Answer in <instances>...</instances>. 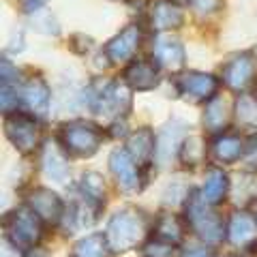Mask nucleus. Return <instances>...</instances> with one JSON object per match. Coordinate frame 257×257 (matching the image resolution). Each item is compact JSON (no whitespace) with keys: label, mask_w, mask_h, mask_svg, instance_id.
Wrapping results in <instances>:
<instances>
[{"label":"nucleus","mask_w":257,"mask_h":257,"mask_svg":"<svg viewBox=\"0 0 257 257\" xmlns=\"http://www.w3.org/2000/svg\"><path fill=\"white\" fill-rule=\"evenodd\" d=\"M86 105L92 114L105 116L109 120H124L131 114L133 94L122 77L116 79H96L84 92Z\"/></svg>","instance_id":"obj_1"},{"label":"nucleus","mask_w":257,"mask_h":257,"mask_svg":"<svg viewBox=\"0 0 257 257\" xmlns=\"http://www.w3.org/2000/svg\"><path fill=\"white\" fill-rule=\"evenodd\" d=\"M105 238L111 253H124V251H133V248L144 246L148 238L146 214L135 206L120 208L118 212L111 214L105 229Z\"/></svg>","instance_id":"obj_2"},{"label":"nucleus","mask_w":257,"mask_h":257,"mask_svg":"<svg viewBox=\"0 0 257 257\" xmlns=\"http://www.w3.org/2000/svg\"><path fill=\"white\" fill-rule=\"evenodd\" d=\"M105 140L103 128L90 120H69L58 126V144L64 152L77 159H88L99 152Z\"/></svg>","instance_id":"obj_3"},{"label":"nucleus","mask_w":257,"mask_h":257,"mask_svg":"<svg viewBox=\"0 0 257 257\" xmlns=\"http://www.w3.org/2000/svg\"><path fill=\"white\" fill-rule=\"evenodd\" d=\"M184 216H187L189 227L193 229L199 240L206 244H219L227 236V227L223 225V219L212 210V206L202 197V193H191L184 202Z\"/></svg>","instance_id":"obj_4"},{"label":"nucleus","mask_w":257,"mask_h":257,"mask_svg":"<svg viewBox=\"0 0 257 257\" xmlns=\"http://www.w3.org/2000/svg\"><path fill=\"white\" fill-rule=\"evenodd\" d=\"M43 234V221L30 210V206L15 208L5 219V240L18 251H28L37 246Z\"/></svg>","instance_id":"obj_5"},{"label":"nucleus","mask_w":257,"mask_h":257,"mask_svg":"<svg viewBox=\"0 0 257 257\" xmlns=\"http://www.w3.org/2000/svg\"><path fill=\"white\" fill-rule=\"evenodd\" d=\"M39 118L26 114V111H15L9 114L5 120V135L15 150L22 155H30L41 146V126L37 122Z\"/></svg>","instance_id":"obj_6"},{"label":"nucleus","mask_w":257,"mask_h":257,"mask_svg":"<svg viewBox=\"0 0 257 257\" xmlns=\"http://www.w3.org/2000/svg\"><path fill=\"white\" fill-rule=\"evenodd\" d=\"M174 84L178 88V92L193 103L210 101L216 94L219 88V79L204 71H182L174 77Z\"/></svg>","instance_id":"obj_7"},{"label":"nucleus","mask_w":257,"mask_h":257,"mask_svg":"<svg viewBox=\"0 0 257 257\" xmlns=\"http://www.w3.org/2000/svg\"><path fill=\"white\" fill-rule=\"evenodd\" d=\"M109 172L114 174L116 182L124 191H142L146 187V180L142 178V167L131 159L124 148H116L109 155Z\"/></svg>","instance_id":"obj_8"},{"label":"nucleus","mask_w":257,"mask_h":257,"mask_svg":"<svg viewBox=\"0 0 257 257\" xmlns=\"http://www.w3.org/2000/svg\"><path fill=\"white\" fill-rule=\"evenodd\" d=\"M50 88L41 77H28L20 86V105L26 114L35 118H45L50 111Z\"/></svg>","instance_id":"obj_9"},{"label":"nucleus","mask_w":257,"mask_h":257,"mask_svg":"<svg viewBox=\"0 0 257 257\" xmlns=\"http://www.w3.org/2000/svg\"><path fill=\"white\" fill-rule=\"evenodd\" d=\"M26 202H28L26 206H30V210L43 221V225H58V223H62V219H64V204L54 191L45 189V187H37V189H32L28 193Z\"/></svg>","instance_id":"obj_10"},{"label":"nucleus","mask_w":257,"mask_h":257,"mask_svg":"<svg viewBox=\"0 0 257 257\" xmlns=\"http://www.w3.org/2000/svg\"><path fill=\"white\" fill-rule=\"evenodd\" d=\"M187 140V124L178 118H170L161 126L159 138H157V161L159 163H172L174 159H178V152L182 142Z\"/></svg>","instance_id":"obj_11"},{"label":"nucleus","mask_w":257,"mask_h":257,"mask_svg":"<svg viewBox=\"0 0 257 257\" xmlns=\"http://www.w3.org/2000/svg\"><path fill=\"white\" fill-rule=\"evenodd\" d=\"M223 84L234 92H244L248 84L255 77V67H253V58L248 54H234L231 58L223 64L221 71Z\"/></svg>","instance_id":"obj_12"},{"label":"nucleus","mask_w":257,"mask_h":257,"mask_svg":"<svg viewBox=\"0 0 257 257\" xmlns=\"http://www.w3.org/2000/svg\"><path fill=\"white\" fill-rule=\"evenodd\" d=\"M142 41V28L138 24H126V26L114 35L105 43V54L111 62H126L131 56L138 52Z\"/></svg>","instance_id":"obj_13"},{"label":"nucleus","mask_w":257,"mask_h":257,"mask_svg":"<svg viewBox=\"0 0 257 257\" xmlns=\"http://www.w3.org/2000/svg\"><path fill=\"white\" fill-rule=\"evenodd\" d=\"M122 79L128 84L131 90H155L161 84V73H159V64L150 60H133L128 62V67L122 71Z\"/></svg>","instance_id":"obj_14"},{"label":"nucleus","mask_w":257,"mask_h":257,"mask_svg":"<svg viewBox=\"0 0 257 257\" xmlns=\"http://www.w3.org/2000/svg\"><path fill=\"white\" fill-rule=\"evenodd\" d=\"M41 170L52 182L67 184L71 178V167L64 157V148L58 142H45L41 152Z\"/></svg>","instance_id":"obj_15"},{"label":"nucleus","mask_w":257,"mask_h":257,"mask_svg":"<svg viewBox=\"0 0 257 257\" xmlns=\"http://www.w3.org/2000/svg\"><path fill=\"white\" fill-rule=\"evenodd\" d=\"M124 150L131 155V159L138 163L142 170L150 165L152 157L157 155V138L150 126H140L135 128L131 135H126V146Z\"/></svg>","instance_id":"obj_16"},{"label":"nucleus","mask_w":257,"mask_h":257,"mask_svg":"<svg viewBox=\"0 0 257 257\" xmlns=\"http://www.w3.org/2000/svg\"><path fill=\"white\" fill-rule=\"evenodd\" d=\"M152 56H155V60L161 69L178 71L184 64V45L180 39L170 37V35H161L155 39Z\"/></svg>","instance_id":"obj_17"},{"label":"nucleus","mask_w":257,"mask_h":257,"mask_svg":"<svg viewBox=\"0 0 257 257\" xmlns=\"http://www.w3.org/2000/svg\"><path fill=\"white\" fill-rule=\"evenodd\" d=\"M234 246L238 248H248L257 242V221L253 214H248L244 210H238L236 214H231V219L227 223V236Z\"/></svg>","instance_id":"obj_18"},{"label":"nucleus","mask_w":257,"mask_h":257,"mask_svg":"<svg viewBox=\"0 0 257 257\" xmlns=\"http://www.w3.org/2000/svg\"><path fill=\"white\" fill-rule=\"evenodd\" d=\"M184 22V15L180 5H176L174 0H157L150 7L148 13V24L152 30L157 32H167V30H176L180 28Z\"/></svg>","instance_id":"obj_19"},{"label":"nucleus","mask_w":257,"mask_h":257,"mask_svg":"<svg viewBox=\"0 0 257 257\" xmlns=\"http://www.w3.org/2000/svg\"><path fill=\"white\" fill-rule=\"evenodd\" d=\"M244 144L238 133H219L212 138L208 155L216 163H236L244 155Z\"/></svg>","instance_id":"obj_20"},{"label":"nucleus","mask_w":257,"mask_h":257,"mask_svg":"<svg viewBox=\"0 0 257 257\" xmlns=\"http://www.w3.org/2000/svg\"><path fill=\"white\" fill-rule=\"evenodd\" d=\"M231 103L225 99L221 94H214L210 101H208L206 105V111H204V128L208 133L212 135H219V133H225V128L229 126L231 122V116H234V111H231Z\"/></svg>","instance_id":"obj_21"},{"label":"nucleus","mask_w":257,"mask_h":257,"mask_svg":"<svg viewBox=\"0 0 257 257\" xmlns=\"http://www.w3.org/2000/svg\"><path fill=\"white\" fill-rule=\"evenodd\" d=\"M24 15H26V24L47 37L60 35V20L54 15L52 9H47L41 3H24Z\"/></svg>","instance_id":"obj_22"},{"label":"nucleus","mask_w":257,"mask_h":257,"mask_svg":"<svg viewBox=\"0 0 257 257\" xmlns=\"http://www.w3.org/2000/svg\"><path fill=\"white\" fill-rule=\"evenodd\" d=\"M229 199L238 208L257 202V172H238L229 178Z\"/></svg>","instance_id":"obj_23"},{"label":"nucleus","mask_w":257,"mask_h":257,"mask_svg":"<svg viewBox=\"0 0 257 257\" xmlns=\"http://www.w3.org/2000/svg\"><path fill=\"white\" fill-rule=\"evenodd\" d=\"M202 197L210 206H219L225 197L229 195V176L225 174L221 167H210L206 172L204 187H202Z\"/></svg>","instance_id":"obj_24"},{"label":"nucleus","mask_w":257,"mask_h":257,"mask_svg":"<svg viewBox=\"0 0 257 257\" xmlns=\"http://www.w3.org/2000/svg\"><path fill=\"white\" fill-rule=\"evenodd\" d=\"M234 118L240 126L257 133V96L240 92L234 101Z\"/></svg>","instance_id":"obj_25"},{"label":"nucleus","mask_w":257,"mask_h":257,"mask_svg":"<svg viewBox=\"0 0 257 257\" xmlns=\"http://www.w3.org/2000/svg\"><path fill=\"white\" fill-rule=\"evenodd\" d=\"M111 248L107 244L105 234H90L79 238L73 251H71V257H109Z\"/></svg>","instance_id":"obj_26"},{"label":"nucleus","mask_w":257,"mask_h":257,"mask_svg":"<svg viewBox=\"0 0 257 257\" xmlns=\"http://www.w3.org/2000/svg\"><path fill=\"white\" fill-rule=\"evenodd\" d=\"M152 231H155L157 240H163V242H170V244H178L182 240V221L176 214L165 212L157 219Z\"/></svg>","instance_id":"obj_27"},{"label":"nucleus","mask_w":257,"mask_h":257,"mask_svg":"<svg viewBox=\"0 0 257 257\" xmlns=\"http://www.w3.org/2000/svg\"><path fill=\"white\" fill-rule=\"evenodd\" d=\"M75 189L82 193V195H86L88 199H92L94 204H99L101 208H103V204H105L107 187H105V182H103V178H101L99 174H94V172H84Z\"/></svg>","instance_id":"obj_28"},{"label":"nucleus","mask_w":257,"mask_h":257,"mask_svg":"<svg viewBox=\"0 0 257 257\" xmlns=\"http://www.w3.org/2000/svg\"><path fill=\"white\" fill-rule=\"evenodd\" d=\"M204 155H206L204 142L199 140V138H195V135H191V138H187V140L182 142L180 152H178V159H180V163H182V165L195 167L197 163H202Z\"/></svg>","instance_id":"obj_29"},{"label":"nucleus","mask_w":257,"mask_h":257,"mask_svg":"<svg viewBox=\"0 0 257 257\" xmlns=\"http://www.w3.org/2000/svg\"><path fill=\"white\" fill-rule=\"evenodd\" d=\"M174 246L170 242H163V240H150V242L144 244V257H172L174 255Z\"/></svg>","instance_id":"obj_30"},{"label":"nucleus","mask_w":257,"mask_h":257,"mask_svg":"<svg viewBox=\"0 0 257 257\" xmlns=\"http://www.w3.org/2000/svg\"><path fill=\"white\" fill-rule=\"evenodd\" d=\"M187 199H189L187 189H184L182 184H176V182H172L163 193V202L167 206H178L180 202H187Z\"/></svg>","instance_id":"obj_31"},{"label":"nucleus","mask_w":257,"mask_h":257,"mask_svg":"<svg viewBox=\"0 0 257 257\" xmlns=\"http://www.w3.org/2000/svg\"><path fill=\"white\" fill-rule=\"evenodd\" d=\"M242 161L248 165V170L257 172V133H253L244 144V155Z\"/></svg>","instance_id":"obj_32"},{"label":"nucleus","mask_w":257,"mask_h":257,"mask_svg":"<svg viewBox=\"0 0 257 257\" xmlns=\"http://www.w3.org/2000/svg\"><path fill=\"white\" fill-rule=\"evenodd\" d=\"M71 47H73V52H77V54H86L92 47V39L86 35H73L71 37Z\"/></svg>","instance_id":"obj_33"},{"label":"nucleus","mask_w":257,"mask_h":257,"mask_svg":"<svg viewBox=\"0 0 257 257\" xmlns=\"http://www.w3.org/2000/svg\"><path fill=\"white\" fill-rule=\"evenodd\" d=\"M178 257H210V251H208L206 246H202V244H187L180 251V255Z\"/></svg>","instance_id":"obj_34"},{"label":"nucleus","mask_w":257,"mask_h":257,"mask_svg":"<svg viewBox=\"0 0 257 257\" xmlns=\"http://www.w3.org/2000/svg\"><path fill=\"white\" fill-rule=\"evenodd\" d=\"M22 257H52V255L43 246H32V248H28V251H24Z\"/></svg>","instance_id":"obj_35"},{"label":"nucleus","mask_w":257,"mask_h":257,"mask_svg":"<svg viewBox=\"0 0 257 257\" xmlns=\"http://www.w3.org/2000/svg\"><path fill=\"white\" fill-rule=\"evenodd\" d=\"M176 5H184V7H197L202 0H174Z\"/></svg>","instance_id":"obj_36"},{"label":"nucleus","mask_w":257,"mask_h":257,"mask_svg":"<svg viewBox=\"0 0 257 257\" xmlns=\"http://www.w3.org/2000/svg\"><path fill=\"white\" fill-rule=\"evenodd\" d=\"M20 41H22V32H18V35H15V43H20ZM11 52H20V45H13Z\"/></svg>","instance_id":"obj_37"},{"label":"nucleus","mask_w":257,"mask_h":257,"mask_svg":"<svg viewBox=\"0 0 257 257\" xmlns=\"http://www.w3.org/2000/svg\"><path fill=\"white\" fill-rule=\"evenodd\" d=\"M26 3H41V5H43L45 0H26Z\"/></svg>","instance_id":"obj_38"},{"label":"nucleus","mask_w":257,"mask_h":257,"mask_svg":"<svg viewBox=\"0 0 257 257\" xmlns=\"http://www.w3.org/2000/svg\"><path fill=\"white\" fill-rule=\"evenodd\" d=\"M253 54H255V56H257V45H255V47H253Z\"/></svg>","instance_id":"obj_39"},{"label":"nucleus","mask_w":257,"mask_h":257,"mask_svg":"<svg viewBox=\"0 0 257 257\" xmlns=\"http://www.w3.org/2000/svg\"><path fill=\"white\" fill-rule=\"evenodd\" d=\"M111 3H122V0H111Z\"/></svg>","instance_id":"obj_40"},{"label":"nucleus","mask_w":257,"mask_h":257,"mask_svg":"<svg viewBox=\"0 0 257 257\" xmlns=\"http://www.w3.org/2000/svg\"><path fill=\"white\" fill-rule=\"evenodd\" d=\"M231 257H240V255H231Z\"/></svg>","instance_id":"obj_41"}]
</instances>
